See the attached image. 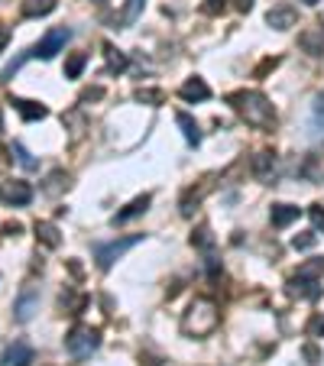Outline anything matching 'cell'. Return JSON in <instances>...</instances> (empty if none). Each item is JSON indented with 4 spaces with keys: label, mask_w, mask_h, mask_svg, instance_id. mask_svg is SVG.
I'll use <instances>...</instances> for the list:
<instances>
[{
    "label": "cell",
    "mask_w": 324,
    "mask_h": 366,
    "mask_svg": "<svg viewBox=\"0 0 324 366\" xmlns=\"http://www.w3.org/2000/svg\"><path fill=\"white\" fill-rule=\"evenodd\" d=\"M227 104L256 130H273L276 127V107L269 104L263 91H234L227 94Z\"/></svg>",
    "instance_id": "1"
},
{
    "label": "cell",
    "mask_w": 324,
    "mask_h": 366,
    "mask_svg": "<svg viewBox=\"0 0 324 366\" xmlns=\"http://www.w3.org/2000/svg\"><path fill=\"white\" fill-rule=\"evenodd\" d=\"M217 324H221L217 305H214L211 298H195L185 308V315H182V334H188V337H208V334L217 331Z\"/></svg>",
    "instance_id": "2"
},
{
    "label": "cell",
    "mask_w": 324,
    "mask_h": 366,
    "mask_svg": "<svg viewBox=\"0 0 324 366\" xmlns=\"http://www.w3.org/2000/svg\"><path fill=\"white\" fill-rule=\"evenodd\" d=\"M97 347H101V331L91 327V324H75V327L65 334V350H69L75 360H88Z\"/></svg>",
    "instance_id": "3"
},
{
    "label": "cell",
    "mask_w": 324,
    "mask_h": 366,
    "mask_svg": "<svg viewBox=\"0 0 324 366\" xmlns=\"http://www.w3.org/2000/svg\"><path fill=\"white\" fill-rule=\"evenodd\" d=\"M137 243H143V233H133V237H123V240H114V243H101V247H94V259H97V269H111L114 263H117L120 256L127 253V250H133Z\"/></svg>",
    "instance_id": "4"
},
{
    "label": "cell",
    "mask_w": 324,
    "mask_h": 366,
    "mask_svg": "<svg viewBox=\"0 0 324 366\" xmlns=\"http://www.w3.org/2000/svg\"><path fill=\"white\" fill-rule=\"evenodd\" d=\"M72 39V29L69 26H55V29H49V33L39 39V46L33 49V55H39V59H55L62 49H65V43Z\"/></svg>",
    "instance_id": "5"
},
{
    "label": "cell",
    "mask_w": 324,
    "mask_h": 366,
    "mask_svg": "<svg viewBox=\"0 0 324 366\" xmlns=\"http://www.w3.org/2000/svg\"><path fill=\"white\" fill-rule=\"evenodd\" d=\"M36 311H39V289H36V285H23L20 298L13 301V318H17L20 324H26Z\"/></svg>",
    "instance_id": "6"
},
{
    "label": "cell",
    "mask_w": 324,
    "mask_h": 366,
    "mask_svg": "<svg viewBox=\"0 0 324 366\" xmlns=\"http://www.w3.org/2000/svg\"><path fill=\"white\" fill-rule=\"evenodd\" d=\"M0 201H4V205H13V208L29 205V201H33V188L26 185V182H20V179L0 182Z\"/></svg>",
    "instance_id": "7"
},
{
    "label": "cell",
    "mask_w": 324,
    "mask_h": 366,
    "mask_svg": "<svg viewBox=\"0 0 324 366\" xmlns=\"http://www.w3.org/2000/svg\"><path fill=\"white\" fill-rule=\"evenodd\" d=\"M266 23L273 26V29H279V33H285V29H292V26L299 23V10L292 7V4H276L266 13Z\"/></svg>",
    "instance_id": "8"
},
{
    "label": "cell",
    "mask_w": 324,
    "mask_h": 366,
    "mask_svg": "<svg viewBox=\"0 0 324 366\" xmlns=\"http://www.w3.org/2000/svg\"><path fill=\"white\" fill-rule=\"evenodd\" d=\"M299 46L311 55V59H321L324 55V23H315L299 33Z\"/></svg>",
    "instance_id": "9"
},
{
    "label": "cell",
    "mask_w": 324,
    "mask_h": 366,
    "mask_svg": "<svg viewBox=\"0 0 324 366\" xmlns=\"http://www.w3.org/2000/svg\"><path fill=\"white\" fill-rule=\"evenodd\" d=\"M149 205H153V195H137L133 201H130L123 211H117L111 217V224L117 227V224H127V221H133V217H140V214H146L149 211Z\"/></svg>",
    "instance_id": "10"
},
{
    "label": "cell",
    "mask_w": 324,
    "mask_h": 366,
    "mask_svg": "<svg viewBox=\"0 0 324 366\" xmlns=\"http://www.w3.org/2000/svg\"><path fill=\"white\" fill-rule=\"evenodd\" d=\"M29 363H33V347L26 341H17L0 360V366H29Z\"/></svg>",
    "instance_id": "11"
},
{
    "label": "cell",
    "mask_w": 324,
    "mask_h": 366,
    "mask_svg": "<svg viewBox=\"0 0 324 366\" xmlns=\"http://www.w3.org/2000/svg\"><path fill=\"white\" fill-rule=\"evenodd\" d=\"M179 97L182 101H208V97H211V88H208L205 78H188L185 85L179 88Z\"/></svg>",
    "instance_id": "12"
},
{
    "label": "cell",
    "mask_w": 324,
    "mask_h": 366,
    "mask_svg": "<svg viewBox=\"0 0 324 366\" xmlns=\"http://www.w3.org/2000/svg\"><path fill=\"white\" fill-rule=\"evenodd\" d=\"M13 107L20 111V117L26 120V123H33V120H46L49 117V111H46L39 101H26V97H13Z\"/></svg>",
    "instance_id": "13"
},
{
    "label": "cell",
    "mask_w": 324,
    "mask_h": 366,
    "mask_svg": "<svg viewBox=\"0 0 324 366\" xmlns=\"http://www.w3.org/2000/svg\"><path fill=\"white\" fill-rule=\"evenodd\" d=\"M36 240L43 243V247H49V250H55L62 243V233H59V227L52 221H36Z\"/></svg>",
    "instance_id": "14"
},
{
    "label": "cell",
    "mask_w": 324,
    "mask_h": 366,
    "mask_svg": "<svg viewBox=\"0 0 324 366\" xmlns=\"http://www.w3.org/2000/svg\"><path fill=\"white\" fill-rule=\"evenodd\" d=\"M289 295H299V298H308V301H315L321 295V285L318 282H308V279H299V276H292L289 279Z\"/></svg>",
    "instance_id": "15"
},
{
    "label": "cell",
    "mask_w": 324,
    "mask_h": 366,
    "mask_svg": "<svg viewBox=\"0 0 324 366\" xmlns=\"http://www.w3.org/2000/svg\"><path fill=\"white\" fill-rule=\"evenodd\" d=\"M175 120H179L182 133H185V143L188 146H201V130H198L195 117H191V114H185V111H179V114H175Z\"/></svg>",
    "instance_id": "16"
},
{
    "label": "cell",
    "mask_w": 324,
    "mask_h": 366,
    "mask_svg": "<svg viewBox=\"0 0 324 366\" xmlns=\"http://www.w3.org/2000/svg\"><path fill=\"white\" fill-rule=\"evenodd\" d=\"M143 7H146V0H127L123 10H120V17H117V29H127V26L137 23L140 13H143Z\"/></svg>",
    "instance_id": "17"
},
{
    "label": "cell",
    "mask_w": 324,
    "mask_h": 366,
    "mask_svg": "<svg viewBox=\"0 0 324 366\" xmlns=\"http://www.w3.org/2000/svg\"><path fill=\"white\" fill-rule=\"evenodd\" d=\"M269 221H273V227H289L292 221H299V208L273 205V211H269Z\"/></svg>",
    "instance_id": "18"
},
{
    "label": "cell",
    "mask_w": 324,
    "mask_h": 366,
    "mask_svg": "<svg viewBox=\"0 0 324 366\" xmlns=\"http://www.w3.org/2000/svg\"><path fill=\"white\" fill-rule=\"evenodd\" d=\"M273 169H276V156L273 153H256L253 156V175L256 179H273Z\"/></svg>",
    "instance_id": "19"
},
{
    "label": "cell",
    "mask_w": 324,
    "mask_h": 366,
    "mask_svg": "<svg viewBox=\"0 0 324 366\" xmlns=\"http://www.w3.org/2000/svg\"><path fill=\"white\" fill-rule=\"evenodd\" d=\"M299 279H308V282H318L324 276V259L321 256H315V259H305V263L299 266Z\"/></svg>",
    "instance_id": "20"
},
{
    "label": "cell",
    "mask_w": 324,
    "mask_h": 366,
    "mask_svg": "<svg viewBox=\"0 0 324 366\" xmlns=\"http://www.w3.org/2000/svg\"><path fill=\"white\" fill-rule=\"evenodd\" d=\"M201 198H205V188H188L185 195H182V201H179V211H182V217H191L195 214V208L201 205Z\"/></svg>",
    "instance_id": "21"
},
{
    "label": "cell",
    "mask_w": 324,
    "mask_h": 366,
    "mask_svg": "<svg viewBox=\"0 0 324 366\" xmlns=\"http://www.w3.org/2000/svg\"><path fill=\"white\" fill-rule=\"evenodd\" d=\"M214 243H217V240H214L211 227H208V224H198V227H195V233H191V247L208 250V253H211V250H214Z\"/></svg>",
    "instance_id": "22"
},
{
    "label": "cell",
    "mask_w": 324,
    "mask_h": 366,
    "mask_svg": "<svg viewBox=\"0 0 324 366\" xmlns=\"http://www.w3.org/2000/svg\"><path fill=\"white\" fill-rule=\"evenodd\" d=\"M55 10V0H23V17H46Z\"/></svg>",
    "instance_id": "23"
},
{
    "label": "cell",
    "mask_w": 324,
    "mask_h": 366,
    "mask_svg": "<svg viewBox=\"0 0 324 366\" xmlns=\"http://www.w3.org/2000/svg\"><path fill=\"white\" fill-rule=\"evenodd\" d=\"M133 97H137L140 104H149V107H162V104H166V94H162L159 88H140Z\"/></svg>",
    "instance_id": "24"
},
{
    "label": "cell",
    "mask_w": 324,
    "mask_h": 366,
    "mask_svg": "<svg viewBox=\"0 0 324 366\" xmlns=\"http://www.w3.org/2000/svg\"><path fill=\"white\" fill-rule=\"evenodd\" d=\"M104 55H107V69H111V72H123V69H127V55H123L120 49H114L111 43H104Z\"/></svg>",
    "instance_id": "25"
},
{
    "label": "cell",
    "mask_w": 324,
    "mask_h": 366,
    "mask_svg": "<svg viewBox=\"0 0 324 366\" xmlns=\"http://www.w3.org/2000/svg\"><path fill=\"white\" fill-rule=\"evenodd\" d=\"M85 65H88L85 52H75V55H69V62H65V78H81Z\"/></svg>",
    "instance_id": "26"
},
{
    "label": "cell",
    "mask_w": 324,
    "mask_h": 366,
    "mask_svg": "<svg viewBox=\"0 0 324 366\" xmlns=\"http://www.w3.org/2000/svg\"><path fill=\"white\" fill-rule=\"evenodd\" d=\"M13 156H17V162L23 165L26 172H36V169H39V162L33 159V153H29L23 143H13Z\"/></svg>",
    "instance_id": "27"
},
{
    "label": "cell",
    "mask_w": 324,
    "mask_h": 366,
    "mask_svg": "<svg viewBox=\"0 0 324 366\" xmlns=\"http://www.w3.org/2000/svg\"><path fill=\"white\" fill-rule=\"evenodd\" d=\"M305 334L308 337H315V341L324 337V315H311V321L305 324Z\"/></svg>",
    "instance_id": "28"
},
{
    "label": "cell",
    "mask_w": 324,
    "mask_h": 366,
    "mask_svg": "<svg viewBox=\"0 0 324 366\" xmlns=\"http://www.w3.org/2000/svg\"><path fill=\"white\" fill-rule=\"evenodd\" d=\"M318 243V233H295L292 237V247L295 250H311Z\"/></svg>",
    "instance_id": "29"
},
{
    "label": "cell",
    "mask_w": 324,
    "mask_h": 366,
    "mask_svg": "<svg viewBox=\"0 0 324 366\" xmlns=\"http://www.w3.org/2000/svg\"><path fill=\"white\" fill-rule=\"evenodd\" d=\"M308 217H311V224H315L318 233H324V205H321V201L308 208Z\"/></svg>",
    "instance_id": "30"
},
{
    "label": "cell",
    "mask_w": 324,
    "mask_h": 366,
    "mask_svg": "<svg viewBox=\"0 0 324 366\" xmlns=\"http://www.w3.org/2000/svg\"><path fill=\"white\" fill-rule=\"evenodd\" d=\"M201 10H205L208 17H221L224 10H227V0H205V4H201Z\"/></svg>",
    "instance_id": "31"
},
{
    "label": "cell",
    "mask_w": 324,
    "mask_h": 366,
    "mask_svg": "<svg viewBox=\"0 0 324 366\" xmlns=\"http://www.w3.org/2000/svg\"><path fill=\"white\" fill-rule=\"evenodd\" d=\"M62 185L69 188V175H62V172H52V175H49V185H46V191H49V195H55V191H59Z\"/></svg>",
    "instance_id": "32"
},
{
    "label": "cell",
    "mask_w": 324,
    "mask_h": 366,
    "mask_svg": "<svg viewBox=\"0 0 324 366\" xmlns=\"http://www.w3.org/2000/svg\"><path fill=\"white\" fill-rule=\"evenodd\" d=\"M302 357H305L311 366H318V363L324 360V357H321V350H318V344H305V347H302Z\"/></svg>",
    "instance_id": "33"
},
{
    "label": "cell",
    "mask_w": 324,
    "mask_h": 366,
    "mask_svg": "<svg viewBox=\"0 0 324 366\" xmlns=\"http://www.w3.org/2000/svg\"><path fill=\"white\" fill-rule=\"evenodd\" d=\"M104 97V88H88V91H81V104L85 101H101Z\"/></svg>",
    "instance_id": "34"
},
{
    "label": "cell",
    "mask_w": 324,
    "mask_h": 366,
    "mask_svg": "<svg viewBox=\"0 0 324 366\" xmlns=\"http://www.w3.org/2000/svg\"><path fill=\"white\" fill-rule=\"evenodd\" d=\"M4 233H7V237H20V233H23V224H20V221H7V224H4Z\"/></svg>",
    "instance_id": "35"
},
{
    "label": "cell",
    "mask_w": 324,
    "mask_h": 366,
    "mask_svg": "<svg viewBox=\"0 0 324 366\" xmlns=\"http://www.w3.org/2000/svg\"><path fill=\"white\" fill-rule=\"evenodd\" d=\"M276 65H279V59H266L263 65H259V69H256V78H263L266 72H269V69H276Z\"/></svg>",
    "instance_id": "36"
},
{
    "label": "cell",
    "mask_w": 324,
    "mask_h": 366,
    "mask_svg": "<svg viewBox=\"0 0 324 366\" xmlns=\"http://www.w3.org/2000/svg\"><path fill=\"white\" fill-rule=\"evenodd\" d=\"M234 7H237L240 13H250V10H253V0H234Z\"/></svg>",
    "instance_id": "37"
},
{
    "label": "cell",
    "mask_w": 324,
    "mask_h": 366,
    "mask_svg": "<svg viewBox=\"0 0 324 366\" xmlns=\"http://www.w3.org/2000/svg\"><path fill=\"white\" fill-rule=\"evenodd\" d=\"M7 43H10V29L7 26H0V52L7 49Z\"/></svg>",
    "instance_id": "38"
},
{
    "label": "cell",
    "mask_w": 324,
    "mask_h": 366,
    "mask_svg": "<svg viewBox=\"0 0 324 366\" xmlns=\"http://www.w3.org/2000/svg\"><path fill=\"white\" fill-rule=\"evenodd\" d=\"M318 107H321V111H324V91L318 94Z\"/></svg>",
    "instance_id": "39"
},
{
    "label": "cell",
    "mask_w": 324,
    "mask_h": 366,
    "mask_svg": "<svg viewBox=\"0 0 324 366\" xmlns=\"http://www.w3.org/2000/svg\"><path fill=\"white\" fill-rule=\"evenodd\" d=\"M302 4H308V7H315V4H321V0H302Z\"/></svg>",
    "instance_id": "40"
},
{
    "label": "cell",
    "mask_w": 324,
    "mask_h": 366,
    "mask_svg": "<svg viewBox=\"0 0 324 366\" xmlns=\"http://www.w3.org/2000/svg\"><path fill=\"white\" fill-rule=\"evenodd\" d=\"M0 127H4V117H0Z\"/></svg>",
    "instance_id": "41"
}]
</instances>
